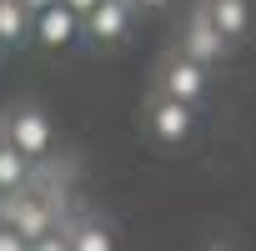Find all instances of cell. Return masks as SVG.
I'll return each instance as SVG.
<instances>
[{"instance_id": "1", "label": "cell", "mask_w": 256, "mask_h": 251, "mask_svg": "<svg viewBox=\"0 0 256 251\" xmlns=\"http://www.w3.org/2000/svg\"><path fill=\"white\" fill-rule=\"evenodd\" d=\"M66 216H70V211H66V196L40 191L36 176H30V186H20V191H10V196H0V226H10L26 246L40 241V236H50V231H60Z\"/></svg>"}, {"instance_id": "2", "label": "cell", "mask_w": 256, "mask_h": 251, "mask_svg": "<svg viewBox=\"0 0 256 251\" xmlns=\"http://www.w3.org/2000/svg\"><path fill=\"white\" fill-rule=\"evenodd\" d=\"M6 146H16L30 166H40L50 151H56V126L40 106H16L6 116Z\"/></svg>"}, {"instance_id": "3", "label": "cell", "mask_w": 256, "mask_h": 251, "mask_svg": "<svg viewBox=\"0 0 256 251\" xmlns=\"http://www.w3.org/2000/svg\"><path fill=\"white\" fill-rule=\"evenodd\" d=\"M176 56H186V60H196L201 70H211V66H221V60L231 56V40L206 20L201 6H191V16H186V26H181V36H176Z\"/></svg>"}, {"instance_id": "4", "label": "cell", "mask_w": 256, "mask_h": 251, "mask_svg": "<svg viewBox=\"0 0 256 251\" xmlns=\"http://www.w3.org/2000/svg\"><path fill=\"white\" fill-rule=\"evenodd\" d=\"M206 90H211V70H201L196 60H186V56L171 50V56L156 66V96L181 100V106H201Z\"/></svg>"}, {"instance_id": "5", "label": "cell", "mask_w": 256, "mask_h": 251, "mask_svg": "<svg viewBox=\"0 0 256 251\" xmlns=\"http://www.w3.org/2000/svg\"><path fill=\"white\" fill-rule=\"evenodd\" d=\"M146 131H151L161 146L191 141V131H196V106H181V100H166V96L151 90V100H146Z\"/></svg>"}, {"instance_id": "6", "label": "cell", "mask_w": 256, "mask_h": 251, "mask_svg": "<svg viewBox=\"0 0 256 251\" xmlns=\"http://www.w3.org/2000/svg\"><path fill=\"white\" fill-rule=\"evenodd\" d=\"M131 26H136V6L131 0H100V6L80 20V36H90V46L110 50V46H120L131 36Z\"/></svg>"}, {"instance_id": "7", "label": "cell", "mask_w": 256, "mask_h": 251, "mask_svg": "<svg viewBox=\"0 0 256 251\" xmlns=\"http://www.w3.org/2000/svg\"><path fill=\"white\" fill-rule=\"evenodd\" d=\"M76 36H80V20L60 6V0L30 20V40H36V46H46V50H66V46H76Z\"/></svg>"}, {"instance_id": "8", "label": "cell", "mask_w": 256, "mask_h": 251, "mask_svg": "<svg viewBox=\"0 0 256 251\" xmlns=\"http://www.w3.org/2000/svg\"><path fill=\"white\" fill-rule=\"evenodd\" d=\"M196 6L206 10V20H211L231 46H241V40L251 36V0H196Z\"/></svg>"}, {"instance_id": "9", "label": "cell", "mask_w": 256, "mask_h": 251, "mask_svg": "<svg viewBox=\"0 0 256 251\" xmlns=\"http://www.w3.org/2000/svg\"><path fill=\"white\" fill-rule=\"evenodd\" d=\"M66 246L70 251H116V231L100 216H66Z\"/></svg>"}, {"instance_id": "10", "label": "cell", "mask_w": 256, "mask_h": 251, "mask_svg": "<svg viewBox=\"0 0 256 251\" xmlns=\"http://www.w3.org/2000/svg\"><path fill=\"white\" fill-rule=\"evenodd\" d=\"M30 176H36V166H30L16 146H0V196H10V191L30 186Z\"/></svg>"}, {"instance_id": "11", "label": "cell", "mask_w": 256, "mask_h": 251, "mask_svg": "<svg viewBox=\"0 0 256 251\" xmlns=\"http://www.w3.org/2000/svg\"><path fill=\"white\" fill-rule=\"evenodd\" d=\"M30 40V16L20 10V0H0V50Z\"/></svg>"}, {"instance_id": "12", "label": "cell", "mask_w": 256, "mask_h": 251, "mask_svg": "<svg viewBox=\"0 0 256 251\" xmlns=\"http://www.w3.org/2000/svg\"><path fill=\"white\" fill-rule=\"evenodd\" d=\"M30 251H70V246H66V231H50V236L30 241Z\"/></svg>"}, {"instance_id": "13", "label": "cell", "mask_w": 256, "mask_h": 251, "mask_svg": "<svg viewBox=\"0 0 256 251\" xmlns=\"http://www.w3.org/2000/svg\"><path fill=\"white\" fill-rule=\"evenodd\" d=\"M60 6H66V10L76 16V20H86V16H90V10L100 6V0H60Z\"/></svg>"}, {"instance_id": "14", "label": "cell", "mask_w": 256, "mask_h": 251, "mask_svg": "<svg viewBox=\"0 0 256 251\" xmlns=\"http://www.w3.org/2000/svg\"><path fill=\"white\" fill-rule=\"evenodd\" d=\"M0 251H30V246H26V241L10 231V226H0Z\"/></svg>"}, {"instance_id": "15", "label": "cell", "mask_w": 256, "mask_h": 251, "mask_svg": "<svg viewBox=\"0 0 256 251\" xmlns=\"http://www.w3.org/2000/svg\"><path fill=\"white\" fill-rule=\"evenodd\" d=\"M50 6H56V0H20V10H26V16H30V20H36V16H40V10H50Z\"/></svg>"}, {"instance_id": "16", "label": "cell", "mask_w": 256, "mask_h": 251, "mask_svg": "<svg viewBox=\"0 0 256 251\" xmlns=\"http://www.w3.org/2000/svg\"><path fill=\"white\" fill-rule=\"evenodd\" d=\"M131 6H136V10H166L171 0H131Z\"/></svg>"}, {"instance_id": "17", "label": "cell", "mask_w": 256, "mask_h": 251, "mask_svg": "<svg viewBox=\"0 0 256 251\" xmlns=\"http://www.w3.org/2000/svg\"><path fill=\"white\" fill-rule=\"evenodd\" d=\"M0 146H6V116H0Z\"/></svg>"}]
</instances>
